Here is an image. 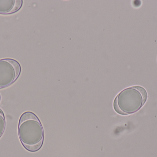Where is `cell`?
Segmentation results:
<instances>
[{"mask_svg": "<svg viewBox=\"0 0 157 157\" xmlns=\"http://www.w3.org/2000/svg\"><path fill=\"white\" fill-rule=\"evenodd\" d=\"M18 135L21 143L29 152H37L43 145V126L37 116L31 112H25L20 116Z\"/></svg>", "mask_w": 157, "mask_h": 157, "instance_id": "6da1fadb", "label": "cell"}, {"mask_svg": "<svg viewBox=\"0 0 157 157\" xmlns=\"http://www.w3.org/2000/svg\"><path fill=\"white\" fill-rule=\"evenodd\" d=\"M147 99L145 88L140 86L130 87L123 89L116 96L113 101V108L120 115H130L141 109Z\"/></svg>", "mask_w": 157, "mask_h": 157, "instance_id": "7a4b0ae2", "label": "cell"}, {"mask_svg": "<svg viewBox=\"0 0 157 157\" xmlns=\"http://www.w3.org/2000/svg\"><path fill=\"white\" fill-rule=\"evenodd\" d=\"M21 72L18 61L12 59L0 60V88L7 87L14 83Z\"/></svg>", "mask_w": 157, "mask_h": 157, "instance_id": "3957f363", "label": "cell"}, {"mask_svg": "<svg viewBox=\"0 0 157 157\" xmlns=\"http://www.w3.org/2000/svg\"><path fill=\"white\" fill-rule=\"evenodd\" d=\"M22 0H0V14H9L19 11L23 5Z\"/></svg>", "mask_w": 157, "mask_h": 157, "instance_id": "277c9868", "label": "cell"}, {"mask_svg": "<svg viewBox=\"0 0 157 157\" xmlns=\"http://www.w3.org/2000/svg\"><path fill=\"white\" fill-rule=\"evenodd\" d=\"M6 128V120L3 112L0 108V138L4 132Z\"/></svg>", "mask_w": 157, "mask_h": 157, "instance_id": "5b68a950", "label": "cell"}, {"mask_svg": "<svg viewBox=\"0 0 157 157\" xmlns=\"http://www.w3.org/2000/svg\"><path fill=\"white\" fill-rule=\"evenodd\" d=\"M1 95H0V101H1Z\"/></svg>", "mask_w": 157, "mask_h": 157, "instance_id": "8992f818", "label": "cell"}]
</instances>
